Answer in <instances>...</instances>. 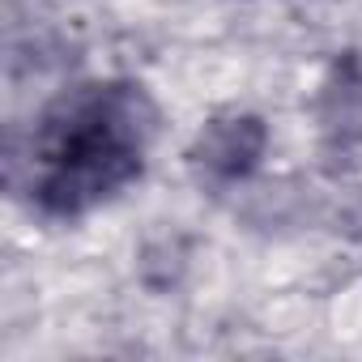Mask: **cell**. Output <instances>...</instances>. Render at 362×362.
<instances>
[{"mask_svg":"<svg viewBox=\"0 0 362 362\" xmlns=\"http://www.w3.org/2000/svg\"><path fill=\"white\" fill-rule=\"evenodd\" d=\"M153 103L141 86L107 81L64 94L35 132V201L56 218H77L145 170Z\"/></svg>","mask_w":362,"mask_h":362,"instance_id":"cell-1","label":"cell"},{"mask_svg":"<svg viewBox=\"0 0 362 362\" xmlns=\"http://www.w3.org/2000/svg\"><path fill=\"white\" fill-rule=\"evenodd\" d=\"M264 153V124L256 115H226L205 124V132L192 145L197 166H205L218 179H239L247 175Z\"/></svg>","mask_w":362,"mask_h":362,"instance_id":"cell-2","label":"cell"}]
</instances>
